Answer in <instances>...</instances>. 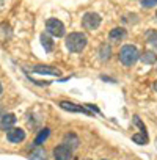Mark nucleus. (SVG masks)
<instances>
[{
	"label": "nucleus",
	"mask_w": 157,
	"mask_h": 160,
	"mask_svg": "<svg viewBox=\"0 0 157 160\" xmlns=\"http://www.w3.org/2000/svg\"><path fill=\"white\" fill-rule=\"evenodd\" d=\"M87 42L88 39L84 33H71L69 36H66V49L74 53L82 52L87 47Z\"/></svg>",
	"instance_id": "f257e3e1"
},
{
	"label": "nucleus",
	"mask_w": 157,
	"mask_h": 160,
	"mask_svg": "<svg viewBox=\"0 0 157 160\" xmlns=\"http://www.w3.org/2000/svg\"><path fill=\"white\" fill-rule=\"evenodd\" d=\"M140 58V53L137 50L135 46H123L121 50H119V61L124 64V66H132L137 63V60Z\"/></svg>",
	"instance_id": "f03ea898"
},
{
	"label": "nucleus",
	"mask_w": 157,
	"mask_h": 160,
	"mask_svg": "<svg viewBox=\"0 0 157 160\" xmlns=\"http://www.w3.org/2000/svg\"><path fill=\"white\" fill-rule=\"evenodd\" d=\"M46 30H47L49 35L57 36V38H61V36L64 35V25H63V22L58 21V19H55V18L47 19V22H46Z\"/></svg>",
	"instance_id": "7ed1b4c3"
},
{
	"label": "nucleus",
	"mask_w": 157,
	"mask_h": 160,
	"mask_svg": "<svg viewBox=\"0 0 157 160\" xmlns=\"http://www.w3.org/2000/svg\"><path fill=\"white\" fill-rule=\"evenodd\" d=\"M101 25V16L98 13H87L82 18V27L85 30H96Z\"/></svg>",
	"instance_id": "20e7f679"
},
{
	"label": "nucleus",
	"mask_w": 157,
	"mask_h": 160,
	"mask_svg": "<svg viewBox=\"0 0 157 160\" xmlns=\"http://www.w3.org/2000/svg\"><path fill=\"white\" fill-rule=\"evenodd\" d=\"M7 138L10 143H21L25 140V132L21 127H11V129H8Z\"/></svg>",
	"instance_id": "39448f33"
},
{
	"label": "nucleus",
	"mask_w": 157,
	"mask_h": 160,
	"mask_svg": "<svg viewBox=\"0 0 157 160\" xmlns=\"http://www.w3.org/2000/svg\"><path fill=\"white\" fill-rule=\"evenodd\" d=\"M72 157V149H69L64 144H60L53 148V158L55 160H71Z\"/></svg>",
	"instance_id": "423d86ee"
},
{
	"label": "nucleus",
	"mask_w": 157,
	"mask_h": 160,
	"mask_svg": "<svg viewBox=\"0 0 157 160\" xmlns=\"http://www.w3.org/2000/svg\"><path fill=\"white\" fill-rule=\"evenodd\" d=\"M14 122H16V116L11 115V113H8V115H3L2 116V122H0V126H2V129L8 130V129H11L14 126Z\"/></svg>",
	"instance_id": "0eeeda50"
},
{
	"label": "nucleus",
	"mask_w": 157,
	"mask_h": 160,
	"mask_svg": "<svg viewBox=\"0 0 157 160\" xmlns=\"http://www.w3.org/2000/svg\"><path fill=\"white\" fill-rule=\"evenodd\" d=\"M63 143L64 146H68L69 149H75L78 146V138L74 135V133H66L64 138H63Z\"/></svg>",
	"instance_id": "6e6552de"
},
{
	"label": "nucleus",
	"mask_w": 157,
	"mask_h": 160,
	"mask_svg": "<svg viewBox=\"0 0 157 160\" xmlns=\"http://www.w3.org/2000/svg\"><path fill=\"white\" fill-rule=\"evenodd\" d=\"M140 58H141V61H143L144 64H154V63L157 61V55H155L152 50H144Z\"/></svg>",
	"instance_id": "1a4fd4ad"
},
{
	"label": "nucleus",
	"mask_w": 157,
	"mask_h": 160,
	"mask_svg": "<svg viewBox=\"0 0 157 160\" xmlns=\"http://www.w3.org/2000/svg\"><path fill=\"white\" fill-rule=\"evenodd\" d=\"M126 38V30L124 28H113L110 32V39L112 41H121Z\"/></svg>",
	"instance_id": "9d476101"
},
{
	"label": "nucleus",
	"mask_w": 157,
	"mask_h": 160,
	"mask_svg": "<svg viewBox=\"0 0 157 160\" xmlns=\"http://www.w3.org/2000/svg\"><path fill=\"white\" fill-rule=\"evenodd\" d=\"M60 105H61V108H64V110H71V112H84V113H88L84 107H75V105H74V104H71V102H61Z\"/></svg>",
	"instance_id": "9b49d317"
},
{
	"label": "nucleus",
	"mask_w": 157,
	"mask_h": 160,
	"mask_svg": "<svg viewBox=\"0 0 157 160\" xmlns=\"http://www.w3.org/2000/svg\"><path fill=\"white\" fill-rule=\"evenodd\" d=\"M33 71L36 72H44V74H52V75H58V69H49V66H35Z\"/></svg>",
	"instance_id": "f8f14e48"
},
{
	"label": "nucleus",
	"mask_w": 157,
	"mask_h": 160,
	"mask_svg": "<svg viewBox=\"0 0 157 160\" xmlns=\"http://www.w3.org/2000/svg\"><path fill=\"white\" fill-rule=\"evenodd\" d=\"M49 133H50V130H49L47 127H46V129H43V130L39 132V135L36 137V140H35V143H36L38 146H39V144H43V143L46 141V138L49 137Z\"/></svg>",
	"instance_id": "ddd939ff"
},
{
	"label": "nucleus",
	"mask_w": 157,
	"mask_h": 160,
	"mask_svg": "<svg viewBox=\"0 0 157 160\" xmlns=\"http://www.w3.org/2000/svg\"><path fill=\"white\" fill-rule=\"evenodd\" d=\"M146 39H148V42H149L151 46L157 47V30H149V32L146 33Z\"/></svg>",
	"instance_id": "4468645a"
},
{
	"label": "nucleus",
	"mask_w": 157,
	"mask_h": 160,
	"mask_svg": "<svg viewBox=\"0 0 157 160\" xmlns=\"http://www.w3.org/2000/svg\"><path fill=\"white\" fill-rule=\"evenodd\" d=\"M41 41H43V46L47 52H50L53 49V44H52V39L47 36V35H41Z\"/></svg>",
	"instance_id": "2eb2a0df"
},
{
	"label": "nucleus",
	"mask_w": 157,
	"mask_h": 160,
	"mask_svg": "<svg viewBox=\"0 0 157 160\" xmlns=\"http://www.w3.org/2000/svg\"><path fill=\"white\" fill-rule=\"evenodd\" d=\"M132 140L135 141V143H138V144H146L148 143V137H146V133H135L134 137H132Z\"/></svg>",
	"instance_id": "dca6fc26"
},
{
	"label": "nucleus",
	"mask_w": 157,
	"mask_h": 160,
	"mask_svg": "<svg viewBox=\"0 0 157 160\" xmlns=\"http://www.w3.org/2000/svg\"><path fill=\"white\" fill-rule=\"evenodd\" d=\"M109 57H110V47H109L107 44H102V46H101V58L105 60V58H109Z\"/></svg>",
	"instance_id": "f3484780"
},
{
	"label": "nucleus",
	"mask_w": 157,
	"mask_h": 160,
	"mask_svg": "<svg viewBox=\"0 0 157 160\" xmlns=\"http://www.w3.org/2000/svg\"><path fill=\"white\" fill-rule=\"evenodd\" d=\"M30 157H32L33 160H44V158H46V152L39 149V151H35Z\"/></svg>",
	"instance_id": "a211bd4d"
},
{
	"label": "nucleus",
	"mask_w": 157,
	"mask_h": 160,
	"mask_svg": "<svg viewBox=\"0 0 157 160\" xmlns=\"http://www.w3.org/2000/svg\"><path fill=\"white\" fill-rule=\"evenodd\" d=\"M155 5H157V0H141V7H144V8H151Z\"/></svg>",
	"instance_id": "6ab92c4d"
},
{
	"label": "nucleus",
	"mask_w": 157,
	"mask_h": 160,
	"mask_svg": "<svg viewBox=\"0 0 157 160\" xmlns=\"http://www.w3.org/2000/svg\"><path fill=\"white\" fill-rule=\"evenodd\" d=\"M2 91H3V88H2V83H0V94H2Z\"/></svg>",
	"instance_id": "aec40b11"
},
{
	"label": "nucleus",
	"mask_w": 157,
	"mask_h": 160,
	"mask_svg": "<svg viewBox=\"0 0 157 160\" xmlns=\"http://www.w3.org/2000/svg\"><path fill=\"white\" fill-rule=\"evenodd\" d=\"M154 88H155V91H157V82H155V85H154Z\"/></svg>",
	"instance_id": "412c9836"
},
{
	"label": "nucleus",
	"mask_w": 157,
	"mask_h": 160,
	"mask_svg": "<svg viewBox=\"0 0 157 160\" xmlns=\"http://www.w3.org/2000/svg\"><path fill=\"white\" fill-rule=\"evenodd\" d=\"M0 113H2V108H0Z\"/></svg>",
	"instance_id": "4be33fe9"
}]
</instances>
